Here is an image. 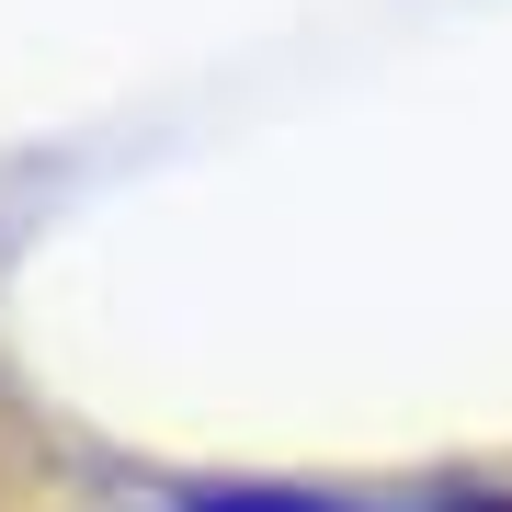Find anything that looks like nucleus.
<instances>
[{
    "label": "nucleus",
    "mask_w": 512,
    "mask_h": 512,
    "mask_svg": "<svg viewBox=\"0 0 512 512\" xmlns=\"http://www.w3.org/2000/svg\"><path fill=\"white\" fill-rule=\"evenodd\" d=\"M194 512H308V501H194Z\"/></svg>",
    "instance_id": "1"
}]
</instances>
